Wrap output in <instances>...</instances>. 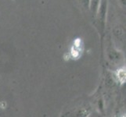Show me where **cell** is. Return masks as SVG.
I'll use <instances>...</instances> for the list:
<instances>
[{"label":"cell","mask_w":126,"mask_h":117,"mask_svg":"<svg viewBox=\"0 0 126 117\" xmlns=\"http://www.w3.org/2000/svg\"><path fill=\"white\" fill-rule=\"evenodd\" d=\"M118 77L121 81H124L125 80V71L123 70H121L118 72Z\"/></svg>","instance_id":"1"},{"label":"cell","mask_w":126,"mask_h":117,"mask_svg":"<svg viewBox=\"0 0 126 117\" xmlns=\"http://www.w3.org/2000/svg\"><path fill=\"white\" fill-rule=\"evenodd\" d=\"M72 55H73V56H75V57H77L78 55H79V52H78V51H76V50H75V51H72Z\"/></svg>","instance_id":"2"}]
</instances>
